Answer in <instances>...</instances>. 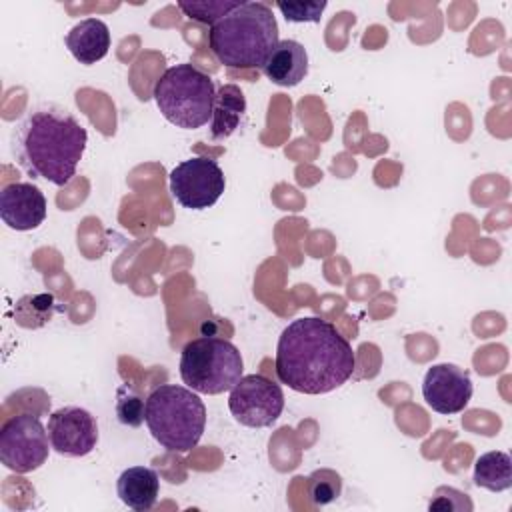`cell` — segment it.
Instances as JSON below:
<instances>
[{"instance_id": "obj_22", "label": "cell", "mask_w": 512, "mask_h": 512, "mask_svg": "<svg viewBox=\"0 0 512 512\" xmlns=\"http://www.w3.org/2000/svg\"><path fill=\"white\" fill-rule=\"evenodd\" d=\"M328 2H276V8L284 14L288 22H320L322 12L326 10Z\"/></svg>"}, {"instance_id": "obj_7", "label": "cell", "mask_w": 512, "mask_h": 512, "mask_svg": "<svg viewBox=\"0 0 512 512\" xmlns=\"http://www.w3.org/2000/svg\"><path fill=\"white\" fill-rule=\"evenodd\" d=\"M50 448L48 430L34 414L12 416L0 430V460L16 474L38 470L48 460Z\"/></svg>"}, {"instance_id": "obj_16", "label": "cell", "mask_w": 512, "mask_h": 512, "mask_svg": "<svg viewBox=\"0 0 512 512\" xmlns=\"http://www.w3.org/2000/svg\"><path fill=\"white\" fill-rule=\"evenodd\" d=\"M246 114V98L234 84H224L216 92L210 120V134L214 140H224L234 134Z\"/></svg>"}, {"instance_id": "obj_20", "label": "cell", "mask_w": 512, "mask_h": 512, "mask_svg": "<svg viewBox=\"0 0 512 512\" xmlns=\"http://www.w3.org/2000/svg\"><path fill=\"white\" fill-rule=\"evenodd\" d=\"M340 492H342V478L334 470L322 468L310 474L308 494L316 506H326L334 502L340 496Z\"/></svg>"}, {"instance_id": "obj_3", "label": "cell", "mask_w": 512, "mask_h": 512, "mask_svg": "<svg viewBox=\"0 0 512 512\" xmlns=\"http://www.w3.org/2000/svg\"><path fill=\"white\" fill-rule=\"evenodd\" d=\"M208 42L228 68H262L280 42L278 22L266 2H242L210 26Z\"/></svg>"}, {"instance_id": "obj_11", "label": "cell", "mask_w": 512, "mask_h": 512, "mask_svg": "<svg viewBox=\"0 0 512 512\" xmlns=\"http://www.w3.org/2000/svg\"><path fill=\"white\" fill-rule=\"evenodd\" d=\"M472 380L468 372L456 364L442 362L426 370L422 382V396L426 404L438 414H458L472 398Z\"/></svg>"}, {"instance_id": "obj_8", "label": "cell", "mask_w": 512, "mask_h": 512, "mask_svg": "<svg viewBox=\"0 0 512 512\" xmlns=\"http://www.w3.org/2000/svg\"><path fill=\"white\" fill-rule=\"evenodd\" d=\"M226 178L216 160L194 156L170 172V194L172 198L190 210H204L214 206L224 194Z\"/></svg>"}, {"instance_id": "obj_13", "label": "cell", "mask_w": 512, "mask_h": 512, "mask_svg": "<svg viewBox=\"0 0 512 512\" xmlns=\"http://www.w3.org/2000/svg\"><path fill=\"white\" fill-rule=\"evenodd\" d=\"M262 72L278 86H296L308 74V52L296 40H280L262 66Z\"/></svg>"}, {"instance_id": "obj_18", "label": "cell", "mask_w": 512, "mask_h": 512, "mask_svg": "<svg viewBox=\"0 0 512 512\" xmlns=\"http://www.w3.org/2000/svg\"><path fill=\"white\" fill-rule=\"evenodd\" d=\"M54 314V298L50 294L22 296L14 308V320L22 328H40Z\"/></svg>"}, {"instance_id": "obj_9", "label": "cell", "mask_w": 512, "mask_h": 512, "mask_svg": "<svg viewBox=\"0 0 512 512\" xmlns=\"http://www.w3.org/2000/svg\"><path fill=\"white\" fill-rule=\"evenodd\" d=\"M228 408L232 416L248 428L272 426L284 410L280 384L262 374L242 376L230 390Z\"/></svg>"}, {"instance_id": "obj_23", "label": "cell", "mask_w": 512, "mask_h": 512, "mask_svg": "<svg viewBox=\"0 0 512 512\" xmlns=\"http://www.w3.org/2000/svg\"><path fill=\"white\" fill-rule=\"evenodd\" d=\"M430 510H454V512H470L474 508L472 500L468 498V494L450 488V486H440L434 492V498L430 500Z\"/></svg>"}, {"instance_id": "obj_6", "label": "cell", "mask_w": 512, "mask_h": 512, "mask_svg": "<svg viewBox=\"0 0 512 512\" xmlns=\"http://www.w3.org/2000/svg\"><path fill=\"white\" fill-rule=\"evenodd\" d=\"M240 350L224 338L200 336L190 340L180 354L182 382L198 394H222L242 378Z\"/></svg>"}, {"instance_id": "obj_14", "label": "cell", "mask_w": 512, "mask_h": 512, "mask_svg": "<svg viewBox=\"0 0 512 512\" xmlns=\"http://www.w3.org/2000/svg\"><path fill=\"white\" fill-rule=\"evenodd\" d=\"M66 48L84 66L100 62L110 48V30L100 18L80 20L66 34Z\"/></svg>"}, {"instance_id": "obj_5", "label": "cell", "mask_w": 512, "mask_h": 512, "mask_svg": "<svg viewBox=\"0 0 512 512\" xmlns=\"http://www.w3.org/2000/svg\"><path fill=\"white\" fill-rule=\"evenodd\" d=\"M152 96L170 124L196 130L212 120L216 86L208 74L184 62L170 66L156 80Z\"/></svg>"}, {"instance_id": "obj_19", "label": "cell", "mask_w": 512, "mask_h": 512, "mask_svg": "<svg viewBox=\"0 0 512 512\" xmlns=\"http://www.w3.org/2000/svg\"><path fill=\"white\" fill-rule=\"evenodd\" d=\"M244 0H180L178 8L190 18L198 20L202 24H216L222 16H226L230 10L240 6Z\"/></svg>"}, {"instance_id": "obj_2", "label": "cell", "mask_w": 512, "mask_h": 512, "mask_svg": "<svg viewBox=\"0 0 512 512\" xmlns=\"http://www.w3.org/2000/svg\"><path fill=\"white\" fill-rule=\"evenodd\" d=\"M86 128L54 104L32 108L12 132V154L34 178L66 186L86 150Z\"/></svg>"}, {"instance_id": "obj_21", "label": "cell", "mask_w": 512, "mask_h": 512, "mask_svg": "<svg viewBox=\"0 0 512 512\" xmlns=\"http://www.w3.org/2000/svg\"><path fill=\"white\" fill-rule=\"evenodd\" d=\"M144 412L146 404L144 400L130 388V386H120L116 394V418L120 424L138 428L144 422Z\"/></svg>"}, {"instance_id": "obj_10", "label": "cell", "mask_w": 512, "mask_h": 512, "mask_svg": "<svg viewBox=\"0 0 512 512\" xmlns=\"http://www.w3.org/2000/svg\"><path fill=\"white\" fill-rule=\"evenodd\" d=\"M46 430L52 448L62 456L80 458L90 454L98 444L96 418L80 406H64L52 412Z\"/></svg>"}, {"instance_id": "obj_1", "label": "cell", "mask_w": 512, "mask_h": 512, "mask_svg": "<svg viewBox=\"0 0 512 512\" xmlns=\"http://www.w3.org/2000/svg\"><path fill=\"white\" fill-rule=\"evenodd\" d=\"M356 368L350 342L318 316L292 320L276 346V376L300 394H326L342 386Z\"/></svg>"}, {"instance_id": "obj_17", "label": "cell", "mask_w": 512, "mask_h": 512, "mask_svg": "<svg viewBox=\"0 0 512 512\" xmlns=\"http://www.w3.org/2000/svg\"><path fill=\"white\" fill-rule=\"evenodd\" d=\"M474 484L490 492H504L512 486V458L506 452L492 450L474 464Z\"/></svg>"}, {"instance_id": "obj_12", "label": "cell", "mask_w": 512, "mask_h": 512, "mask_svg": "<svg viewBox=\"0 0 512 512\" xmlns=\"http://www.w3.org/2000/svg\"><path fill=\"white\" fill-rule=\"evenodd\" d=\"M46 198L42 190L28 182H12L0 192V218L18 232L38 228L46 218Z\"/></svg>"}, {"instance_id": "obj_4", "label": "cell", "mask_w": 512, "mask_h": 512, "mask_svg": "<svg viewBox=\"0 0 512 512\" xmlns=\"http://www.w3.org/2000/svg\"><path fill=\"white\" fill-rule=\"evenodd\" d=\"M144 422L166 450L190 452L204 434L206 406L194 390L162 384L146 398Z\"/></svg>"}, {"instance_id": "obj_15", "label": "cell", "mask_w": 512, "mask_h": 512, "mask_svg": "<svg viewBox=\"0 0 512 512\" xmlns=\"http://www.w3.org/2000/svg\"><path fill=\"white\" fill-rule=\"evenodd\" d=\"M116 492L128 508L144 512L150 510L158 500L160 478L156 470L148 466H132L120 474L116 482Z\"/></svg>"}]
</instances>
